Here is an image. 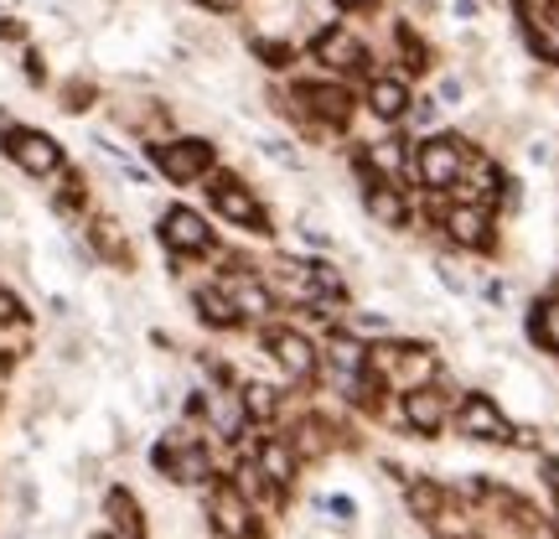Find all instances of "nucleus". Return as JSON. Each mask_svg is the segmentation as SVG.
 Masks as SVG:
<instances>
[{"label":"nucleus","instance_id":"f257e3e1","mask_svg":"<svg viewBox=\"0 0 559 539\" xmlns=\"http://www.w3.org/2000/svg\"><path fill=\"white\" fill-rule=\"evenodd\" d=\"M207 519L218 539H260V519H254V503L243 499L234 482H218L207 493Z\"/></svg>","mask_w":559,"mask_h":539},{"label":"nucleus","instance_id":"f03ea898","mask_svg":"<svg viewBox=\"0 0 559 539\" xmlns=\"http://www.w3.org/2000/svg\"><path fill=\"white\" fill-rule=\"evenodd\" d=\"M264 348H270V359L285 368V379H296V384L311 379L321 363L317 342L306 338V332H296V327H264Z\"/></svg>","mask_w":559,"mask_h":539},{"label":"nucleus","instance_id":"7ed1b4c3","mask_svg":"<svg viewBox=\"0 0 559 539\" xmlns=\"http://www.w3.org/2000/svg\"><path fill=\"white\" fill-rule=\"evenodd\" d=\"M461 161H466V151H461L456 136H430V140H419L415 172H419V181H425L430 192H440V187H456Z\"/></svg>","mask_w":559,"mask_h":539},{"label":"nucleus","instance_id":"20e7f679","mask_svg":"<svg viewBox=\"0 0 559 539\" xmlns=\"http://www.w3.org/2000/svg\"><path fill=\"white\" fill-rule=\"evenodd\" d=\"M5 156L16 161L26 177H52L62 166V151L52 136H41V130H21V125H11L5 130Z\"/></svg>","mask_w":559,"mask_h":539},{"label":"nucleus","instance_id":"39448f33","mask_svg":"<svg viewBox=\"0 0 559 539\" xmlns=\"http://www.w3.org/2000/svg\"><path fill=\"white\" fill-rule=\"evenodd\" d=\"M213 208H218L228 223H239V229H249V234H270V219H264V202L243 187L239 177H218L213 187Z\"/></svg>","mask_w":559,"mask_h":539},{"label":"nucleus","instance_id":"423d86ee","mask_svg":"<svg viewBox=\"0 0 559 539\" xmlns=\"http://www.w3.org/2000/svg\"><path fill=\"white\" fill-rule=\"evenodd\" d=\"M456 431L466 441H513V425H508V415H502L498 405L487 400V395H466L456 410Z\"/></svg>","mask_w":559,"mask_h":539},{"label":"nucleus","instance_id":"0eeeda50","mask_svg":"<svg viewBox=\"0 0 559 539\" xmlns=\"http://www.w3.org/2000/svg\"><path fill=\"white\" fill-rule=\"evenodd\" d=\"M151 156L171 181H198L202 172H213V145L207 140H171V145H156Z\"/></svg>","mask_w":559,"mask_h":539},{"label":"nucleus","instance_id":"6e6552de","mask_svg":"<svg viewBox=\"0 0 559 539\" xmlns=\"http://www.w3.org/2000/svg\"><path fill=\"white\" fill-rule=\"evenodd\" d=\"M160 244H166L171 255H207V249H213V229H207L202 213H192V208H171V213L160 219Z\"/></svg>","mask_w":559,"mask_h":539},{"label":"nucleus","instance_id":"1a4fd4ad","mask_svg":"<svg viewBox=\"0 0 559 539\" xmlns=\"http://www.w3.org/2000/svg\"><path fill=\"white\" fill-rule=\"evenodd\" d=\"M400 420L415 431V436H440L445 431V420H451V410H445V395H440L436 384H425V389H409L400 405Z\"/></svg>","mask_w":559,"mask_h":539},{"label":"nucleus","instance_id":"9d476101","mask_svg":"<svg viewBox=\"0 0 559 539\" xmlns=\"http://www.w3.org/2000/svg\"><path fill=\"white\" fill-rule=\"evenodd\" d=\"M311 52H317V62L337 68V73H358V68H368V52H362V42L353 37L347 26H326V32L311 42Z\"/></svg>","mask_w":559,"mask_h":539},{"label":"nucleus","instance_id":"9b49d317","mask_svg":"<svg viewBox=\"0 0 559 539\" xmlns=\"http://www.w3.org/2000/svg\"><path fill=\"white\" fill-rule=\"evenodd\" d=\"M445 234L461 244V249H492V219L481 202H456L445 208Z\"/></svg>","mask_w":559,"mask_h":539},{"label":"nucleus","instance_id":"f8f14e48","mask_svg":"<svg viewBox=\"0 0 559 539\" xmlns=\"http://www.w3.org/2000/svg\"><path fill=\"white\" fill-rule=\"evenodd\" d=\"M223 296L234 301L239 317H270L275 312V296H270L264 276H254V270H234V276L223 280Z\"/></svg>","mask_w":559,"mask_h":539},{"label":"nucleus","instance_id":"ddd939ff","mask_svg":"<svg viewBox=\"0 0 559 539\" xmlns=\"http://www.w3.org/2000/svg\"><path fill=\"white\" fill-rule=\"evenodd\" d=\"M254 467H260V478L275 488V493H285V488H296V472H300V457L296 446L285 436H270L260 441V457H254Z\"/></svg>","mask_w":559,"mask_h":539},{"label":"nucleus","instance_id":"4468645a","mask_svg":"<svg viewBox=\"0 0 559 539\" xmlns=\"http://www.w3.org/2000/svg\"><path fill=\"white\" fill-rule=\"evenodd\" d=\"M362 177L368 181H389V187H400V177L409 172V151H404V140H373L368 151H362Z\"/></svg>","mask_w":559,"mask_h":539},{"label":"nucleus","instance_id":"2eb2a0df","mask_svg":"<svg viewBox=\"0 0 559 539\" xmlns=\"http://www.w3.org/2000/svg\"><path fill=\"white\" fill-rule=\"evenodd\" d=\"M104 519H109V529L120 539H145V508H140V499L130 488H109L104 493Z\"/></svg>","mask_w":559,"mask_h":539},{"label":"nucleus","instance_id":"dca6fc26","mask_svg":"<svg viewBox=\"0 0 559 539\" xmlns=\"http://www.w3.org/2000/svg\"><path fill=\"white\" fill-rule=\"evenodd\" d=\"M296 94L311 104L326 125H347V115H353V94H347V89H337V83H300Z\"/></svg>","mask_w":559,"mask_h":539},{"label":"nucleus","instance_id":"f3484780","mask_svg":"<svg viewBox=\"0 0 559 539\" xmlns=\"http://www.w3.org/2000/svg\"><path fill=\"white\" fill-rule=\"evenodd\" d=\"M368 213L383 223V229H404L409 223V202H404L400 187H389V181H368Z\"/></svg>","mask_w":559,"mask_h":539},{"label":"nucleus","instance_id":"a211bd4d","mask_svg":"<svg viewBox=\"0 0 559 539\" xmlns=\"http://www.w3.org/2000/svg\"><path fill=\"white\" fill-rule=\"evenodd\" d=\"M202 415L213 420V431H218L223 441H234V436L243 431V425H249V415H243L239 395H228V389H223V395H207V405H202Z\"/></svg>","mask_w":559,"mask_h":539},{"label":"nucleus","instance_id":"6ab92c4d","mask_svg":"<svg viewBox=\"0 0 559 539\" xmlns=\"http://www.w3.org/2000/svg\"><path fill=\"white\" fill-rule=\"evenodd\" d=\"M404 508L425 524L436 519L440 508H445V488H440V478H409V488H404Z\"/></svg>","mask_w":559,"mask_h":539},{"label":"nucleus","instance_id":"aec40b11","mask_svg":"<svg viewBox=\"0 0 559 539\" xmlns=\"http://www.w3.org/2000/svg\"><path fill=\"white\" fill-rule=\"evenodd\" d=\"M368 109L379 115V120H400L404 109H409V89L400 79H373L368 89Z\"/></svg>","mask_w":559,"mask_h":539},{"label":"nucleus","instance_id":"412c9836","mask_svg":"<svg viewBox=\"0 0 559 539\" xmlns=\"http://www.w3.org/2000/svg\"><path fill=\"white\" fill-rule=\"evenodd\" d=\"M192 306L202 312L207 327H239V312H234V301L223 296V285H198V291H192Z\"/></svg>","mask_w":559,"mask_h":539},{"label":"nucleus","instance_id":"4be33fe9","mask_svg":"<svg viewBox=\"0 0 559 539\" xmlns=\"http://www.w3.org/2000/svg\"><path fill=\"white\" fill-rule=\"evenodd\" d=\"M528 332H534V342H539V348L559 353V296H549V301H539V306H534Z\"/></svg>","mask_w":559,"mask_h":539},{"label":"nucleus","instance_id":"5701e85b","mask_svg":"<svg viewBox=\"0 0 559 539\" xmlns=\"http://www.w3.org/2000/svg\"><path fill=\"white\" fill-rule=\"evenodd\" d=\"M239 405H243V415L249 420H275V410H280V395L270 389V384H243V395H239Z\"/></svg>","mask_w":559,"mask_h":539},{"label":"nucleus","instance_id":"b1692460","mask_svg":"<svg viewBox=\"0 0 559 539\" xmlns=\"http://www.w3.org/2000/svg\"><path fill=\"white\" fill-rule=\"evenodd\" d=\"M430 535H436V539H477V524L466 519V514H451V508H440L436 519H430Z\"/></svg>","mask_w":559,"mask_h":539},{"label":"nucleus","instance_id":"393cba45","mask_svg":"<svg viewBox=\"0 0 559 539\" xmlns=\"http://www.w3.org/2000/svg\"><path fill=\"white\" fill-rule=\"evenodd\" d=\"M311 291H317V296H326V301H342L347 296V280L337 276V265H311Z\"/></svg>","mask_w":559,"mask_h":539},{"label":"nucleus","instance_id":"a878e982","mask_svg":"<svg viewBox=\"0 0 559 539\" xmlns=\"http://www.w3.org/2000/svg\"><path fill=\"white\" fill-rule=\"evenodd\" d=\"M394 42L409 52V73H425V68H430V58H425V42H419L409 26H400V32H394Z\"/></svg>","mask_w":559,"mask_h":539},{"label":"nucleus","instance_id":"bb28decb","mask_svg":"<svg viewBox=\"0 0 559 539\" xmlns=\"http://www.w3.org/2000/svg\"><path fill=\"white\" fill-rule=\"evenodd\" d=\"M16 321H26V306H21L16 291L0 285V327H16Z\"/></svg>","mask_w":559,"mask_h":539},{"label":"nucleus","instance_id":"cd10ccee","mask_svg":"<svg viewBox=\"0 0 559 539\" xmlns=\"http://www.w3.org/2000/svg\"><path fill=\"white\" fill-rule=\"evenodd\" d=\"M353 327H362V332H389V321H383L379 312H353Z\"/></svg>","mask_w":559,"mask_h":539},{"label":"nucleus","instance_id":"c85d7f7f","mask_svg":"<svg viewBox=\"0 0 559 539\" xmlns=\"http://www.w3.org/2000/svg\"><path fill=\"white\" fill-rule=\"evenodd\" d=\"M5 384H11V353H0V395H5Z\"/></svg>","mask_w":559,"mask_h":539},{"label":"nucleus","instance_id":"c756f323","mask_svg":"<svg viewBox=\"0 0 559 539\" xmlns=\"http://www.w3.org/2000/svg\"><path fill=\"white\" fill-rule=\"evenodd\" d=\"M202 5H207V11H234L239 0H202Z\"/></svg>","mask_w":559,"mask_h":539},{"label":"nucleus","instance_id":"7c9ffc66","mask_svg":"<svg viewBox=\"0 0 559 539\" xmlns=\"http://www.w3.org/2000/svg\"><path fill=\"white\" fill-rule=\"evenodd\" d=\"M549 482H555V488H559V457L549 461Z\"/></svg>","mask_w":559,"mask_h":539},{"label":"nucleus","instance_id":"2f4dec72","mask_svg":"<svg viewBox=\"0 0 559 539\" xmlns=\"http://www.w3.org/2000/svg\"><path fill=\"white\" fill-rule=\"evenodd\" d=\"M337 5H347V11H353V5H373V0H337Z\"/></svg>","mask_w":559,"mask_h":539},{"label":"nucleus","instance_id":"473e14b6","mask_svg":"<svg viewBox=\"0 0 559 539\" xmlns=\"http://www.w3.org/2000/svg\"><path fill=\"white\" fill-rule=\"evenodd\" d=\"M0 130H5V115H0Z\"/></svg>","mask_w":559,"mask_h":539},{"label":"nucleus","instance_id":"72a5a7b5","mask_svg":"<svg viewBox=\"0 0 559 539\" xmlns=\"http://www.w3.org/2000/svg\"><path fill=\"white\" fill-rule=\"evenodd\" d=\"M555 539H559V535H555Z\"/></svg>","mask_w":559,"mask_h":539}]
</instances>
